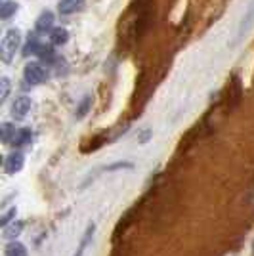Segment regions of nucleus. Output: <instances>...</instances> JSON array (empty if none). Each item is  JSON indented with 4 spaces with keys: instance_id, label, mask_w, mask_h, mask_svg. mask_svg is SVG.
Masks as SVG:
<instances>
[{
    "instance_id": "dca6fc26",
    "label": "nucleus",
    "mask_w": 254,
    "mask_h": 256,
    "mask_svg": "<svg viewBox=\"0 0 254 256\" xmlns=\"http://www.w3.org/2000/svg\"><path fill=\"white\" fill-rule=\"evenodd\" d=\"M40 50H42V44L38 42V40H31V42L25 46V56H38L40 54Z\"/></svg>"
},
{
    "instance_id": "39448f33",
    "label": "nucleus",
    "mask_w": 254,
    "mask_h": 256,
    "mask_svg": "<svg viewBox=\"0 0 254 256\" xmlns=\"http://www.w3.org/2000/svg\"><path fill=\"white\" fill-rule=\"evenodd\" d=\"M23 164H25V157H23V153L14 151V153H10V155L6 157L4 170L8 172V174H18V172L23 168Z\"/></svg>"
},
{
    "instance_id": "7ed1b4c3",
    "label": "nucleus",
    "mask_w": 254,
    "mask_h": 256,
    "mask_svg": "<svg viewBox=\"0 0 254 256\" xmlns=\"http://www.w3.org/2000/svg\"><path fill=\"white\" fill-rule=\"evenodd\" d=\"M23 76L31 84H44L46 78H48V73H46V69L40 64H27L25 71H23Z\"/></svg>"
},
{
    "instance_id": "6ab92c4d",
    "label": "nucleus",
    "mask_w": 254,
    "mask_h": 256,
    "mask_svg": "<svg viewBox=\"0 0 254 256\" xmlns=\"http://www.w3.org/2000/svg\"><path fill=\"white\" fill-rule=\"evenodd\" d=\"M12 218H16V208H10V210H6V212L2 214V218H0V224H2V228L10 224Z\"/></svg>"
},
{
    "instance_id": "f3484780",
    "label": "nucleus",
    "mask_w": 254,
    "mask_h": 256,
    "mask_svg": "<svg viewBox=\"0 0 254 256\" xmlns=\"http://www.w3.org/2000/svg\"><path fill=\"white\" fill-rule=\"evenodd\" d=\"M153 136V132H151V128H142L138 132V136H136V142H138L140 146H146L149 140Z\"/></svg>"
},
{
    "instance_id": "0eeeda50",
    "label": "nucleus",
    "mask_w": 254,
    "mask_h": 256,
    "mask_svg": "<svg viewBox=\"0 0 254 256\" xmlns=\"http://www.w3.org/2000/svg\"><path fill=\"white\" fill-rule=\"evenodd\" d=\"M84 2L86 0H62L60 2V6H58V10L62 16H71L74 12H80L84 8Z\"/></svg>"
},
{
    "instance_id": "412c9836",
    "label": "nucleus",
    "mask_w": 254,
    "mask_h": 256,
    "mask_svg": "<svg viewBox=\"0 0 254 256\" xmlns=\"http://www.w3.org/2000/svg\"><path fill=\"white\" fill-rule=\"evenodd\" d=\"M38 56L44 58V60H50V58H54V50L50 48V46H42V50H40Z\"/></svg>"
},
{
    "instance_id": "423d86ee",
    "label": "nucleus",
    "mask_w": 254,
    "mask_h": 256,
    "mask_svg": "<svg viewBox=\"0 0 254 256\" xmlns=\"http://www.w3.org/2000/svg\"><path fill=\"white\" fill-rule=\"evenodd\" d=\"M32 142V134L29 128H18L14 138H12L10 146H16V148H25V146H31Z\"/></svg>"
},
{
    "instance_id": "aec40b11",
    "label": "nucleus",
    "mask_w": 254,
    "mask_h": 256,
    "mask_svg": "<svg viewBox=\"0 0 254 256\" xmlns=\"http://www.w3.org/2000/svg\"><path fill=\"white\" fill-rule=\"evenodd\" d=\"M132 166H134L132 162H115V164H109L106 170H124V168H132Z\"/></svg>"
},
{
    "instance_id": "9b49d317",
    "label": "nucleus",
    "mask_w": 254,
    "mask_h": 256,
    "mask_svg": "<svg viewBox=\"0 0 254 256\" xmlns=\"http://www.w3.org/2000/svg\"><path fill=\"white\" fill-rule=\"evenodd\" d=\"M22 230H23V222H10L8 226L2 228V235L6 239H14V237H18V235L22 234Z\"/></svg>"
},
{
    "instance_id": "2eb2a0df",
    "label": "nucleus",
    "mask_w": 254,
    "mask_h": 256,
    "mask_svg": "<svg viewBox=\"0 0 254 256\" xmlns=\"http://www.w3.org/2000/svg\"><path fill=\"white\" fill-rule=\"evenodd\" d=\"M16 130H18V128H14L10 122H4V124L0 126V136H2V142H4V144H10L12 138H14V134H16Z\"/></svg>"
},
{
    "instance_id": "f8f14e48",
    "label": "nucleus",
    "mask_w": 254,
    "mask_h": 256,
    "mask_svg": "<svg viewBox=\"0 0 254 256\" xmlns=\"http://www.w3.org/2000/svg\"><path fill=\"white\" fill-rule=\"evenodd\" d=\"M16 12H18V2H14V0H4V4L0 6V18H2V20H10Z\"/></svg>"
},
{
    "instance_id": "4468645a",
    "label": "nucleus",
    "mask_w": 254,
    "mask_h": 256,
    "mask_svg": "<svg viewBox=\"0 0 254 256\" xmlns=\"http://www.w3.org/2000/svg\"><path fill=\"white\" fill-rule=\"evenodd\" d=\"M90 107H92V96H84L82 100H80V104L76 106V118H82L86 117V113L90 111Z\"/></svg>"
},
{
    "instance_id": "20e7f679",
    "label": "nucleus",
    "mask_w": 254,
    "mask_h": 256,
    "mask_svg": "<svg viewBox=\"0 0 254 256\" xmlns=\"http://www.w3.org/2000/svg\"><path fill=\"white\" fill-rule=\"evenodd\" d=\"M29 111H31V98L18 96L14 100V104H12V115H14V118H25Z\"/></svg>"
},
{
    "instance_id": "f03ea898",
    "label": "nucleus",
    "mask_w": 254,
    "mask_h": 256,
    "mask_svg": "<svg viewBox=\"0 0 254 256\" xmlns=\"http://www.w3.org/2000/svg\"><path fill=\"white\" fill-rule=\"evenodd\" d=\"M252 23H254V0H250V2H248V6H246V10H244L243 18H241V22H239V27H237V32H235L233 46H237V44L241 42L244 36L248 34L250 27H252Z\"/></svg>"
},
{
    "instance_id": "1a4fd4ad",
    "label": "nucleus",
    "mask_w": 254,
    "mask_h": 256,
    "mask_svg": "<svg viewBox=\"0 0 254 256\" xmlns=\"http://www.w3.org/2000/svg\"><path fill=\"white\" fill-rule=\"evenodd\" d=\"M94 232H96V226L90 224L88 228H86L84 235H82V239H80V245H78V248H76V252H74V256H84L86 248H88V245L92 243V237H94Z\"/></svg>"
},
{
    "instance_id": "9d476101",
    "label": "nucleus",
    "mask_w": 254,
    "mask_h": 256,
    "mask_svg": "<svg viewBox=\"0 0 254 256\" xmlns=\"http://www.w3.org/2000/svg\"><path fill=\"white\" fill-rule=\"evenodd\" d=\"M50 40L56 46H62V44H65L69 40V31L64 29V27H56V29L50 31Z\"/></svg>"
},
{
    "instance_id": "a211bd4d",
    "label": "nucleus",
    "mask_w": 254,
    "mask_h": 256,
    "mask_svg": "<svg viewBox=\"0 0 254 256\" xmlns=\"http://www.w3.org/2000/svg\"><path fill=\"white\" fill-rule=\"evenodd\" d=\"M0 86H2L0 102H6V98L10 94V78H8V76H2V78H0Z\"/></svg>"
},
{
    "instance_id": "ddd939ff",
    "label": "nucleus",
    "mask_w": 254,
    "mask_h": 256,
    "mask_svg": "<svg viewBox=\"0 0 254 256\" xmlns=\"http://www.w3.org/2000/svg\"><path fill=\"white\" fill-rule=\"evenodd\" d=\"M6 256H27V248L18 241H12L6 245Z\"/></svg>"
},
{
    "instance_id": "f257e3e1",
    "label": "nucleus",
    "mask_w": 254,
    "mask_h": 256,
    "mask_svg": "<svg viewBox=\"0 0 254 256\" xmlns=\"http://www.w3.org/2000/svg\"><path fill=\"white\" fill-rule=\"evenodd\" d=\"M20 46H22V31L20 29L6 31L4 38H2V46H0V58H2V62H6V64L12 62L16 52L20 50Z\"/></svg>"
},
{
    "instance_id": "6e6552de",
    "label": "nucleus",
    "mask_w": 254,
    "mask_h": 256,
    "mask_svg": "<svg viewBox=\"0 0 254 256\" xmlns=\"http://www.w3.org/2000/svg\"><path fill=\"white\" fill-rule=\"evenodd\" d=\"M36 31L38 32H46V31H52L54 27V14L50 10L42 12L38 18H36V23H34Z\"/></svg>"
}]
</instances>
